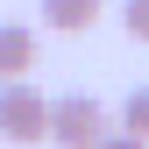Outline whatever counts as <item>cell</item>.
Returning <instances> with one entry per match:
<instances>
[{
    "mask_svg": "<svg viewBox=\"0 0 149 149\" xmlns=\"http://www.w3.org/2000/svg\"><path fill=\"white\" fill-rule=\"evenodd\" d=\"M121 29L135 43H149V0H121Z\"/></svg>",
    "mask_w": 149,
    "mask_h": 149,
    "instance_id": "6",
    "label": "cell"
},
{
    "mask_svg": "<svg viewBox=\"0 0 149 149\" xmlns=\"http://www.w3.org/2000/svg\"><path fill=\"white\" fill-rule=\"evenodd\" d=\"M92 149H149V142H142V135H128V128H107Z\"/></svg>",
    "mask_w": 149,
    "mask_h": 149,
    "instance_id": "7",
    "label": "cell"
},
{
    "mask_svg": "<svg viewBox=\"0 0 149 149\" xmlns=\"http://www.w3.org/2000/svg\"><path fill=\"white\" fill-rule=\"evenodd\" d=\"M114 128V114H107L92 92H64V100H50V128H43V142H57V149H92Z\"/></svg>",
    "mask_w": 149,
    "mask_h": 149,
    "instance_id": "1",
    "label": "cell"
},
{
    "mask_svg": "<svg viewBox=\"0 0 149 149\" xmlns=\"http://www.w3.org/2000/svg\"><path fill=\"white\" fill-rule=\"evenodd\" d=\"M114 128H128V135L149 142V85H135V92L121 100V121H114Z\"/></svg>",
    "mask_w": 149,
    "mask_h": 149,
    "instance_id": "5",
    "label": "cell"
},
{
    "mask_svg": "<svg viewBox=\"0 0 149 149\" xmlns=\"http://www.w3.org/2000/svg\"><path fill=\"white\" fill-rule=\"evenodd\" d=\"M43 128H50V100L29 78H0V135L29 149V142H43Z\"/></svg>",
    "mask_w": 149,
    "mask_h": 149,
    "instance_id": "2",
    "label": "cell"
},
{
    "mask_svg": "<svg viewBox=\"0 0 149 149\" xmlns=\"http://www.w3.org/2000/svg\"><path fill=\"white\" fill-rule=\"evenodd\" d=\"M36 71V29L0 22V78H29Z\"/></svg>",
    "mask_w": 149,
    "mask_h": 149,
    "instance_id": "3",
    "label": "cell"
},
{
    "mask_svg": "<svg viewBox=\"0 0 149 149\" xmlns=\"http://www.w3.org/2000/svg\"><path fill=\"white\" fill-rule=\"evenodd\" d=\"M43 22L64 29V36H78V29L100 22V0H43Z\"/></svg>",
    "mask_w": 149,
    "mask_h": 149,
    "instance_id": "4",
    "label": "cell"
}]
</instances>
